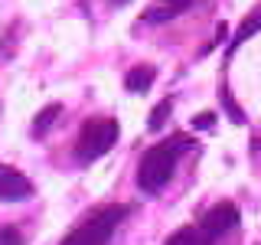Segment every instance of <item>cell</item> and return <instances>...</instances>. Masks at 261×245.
Returning <instances> with one entry per match:
<instances>
[{
	"label": "cell",
	"instance_id": "6da1fadb",
	"mask_svg": "<svg viewBox=\"0 0 261 245\" xmlns=\"http://www.w3.org/2000/svg\"><path fill=\"white\" fill-rule=\"evenodd\" d=\"M183 147H190V141H186L183 134H176L173 141L153 144L150 151L144 154L141 167H137V183H141V190L157 193L170 183V177H173V170H176V154L183 151Z\"/></svg>",
	"mask_w": 261,
	"mask_h": 245
},
{
	"label": "cell",
	"instance_id": "7a4b0ae2",
	"mask_svg": "<svg viewBox=\"0 0 261 245\" xmlns=\"http://www.w3.org/2000/svg\"><path fill=\"white\" fill-rule=\"evenodd\" d=\"M118 141V121L114 118H95V121H85L79 131V141H75V160L79 163H92L98 157L114 147Z\"/></svg>",
	"mask_w": 261,
	"mask_h": 245
},
{
	"label": "cell",
	"instance_id": "3957f363",
	"mask_svg": "<svg viewBox=\"0 0 261 245\" xmlns=\"http://www.w3.org/2000/svg\"><path fill=\"white\" fill-rule=\"evenodd\" d=\"M124 216H127V206H108V209L95 212L85 226H79L75 232L65 235L62 245H105V242L111 239L114 226H118Z\"/></svg>",
	"mask_w": 261,
	"mask_h": 245
},
{
	"label": "cell",
	"instance_id": "277c9868",
	"mask_svg": "<svg viewBox=\"0 0 261 245\" xmlns=\"http://www.w3.org/2000/svg\"><path fill=\"white\" fill-rule=\"evenodd\" d=\"M30 193H33L30 180L20 170L0 163V203H23V200H30Z\"/></svg>",
	"mask_w": 261,
	"mask_h": 245
},
{
	"label": "cell",
	"instance_id": "5b68a950",
	"mask_svg": "<svg viewBox=\"0 0 261 245\" xmlns=\"http://www.w3.org/2000/svg\"><path fill=\"white\" fill-rule=\"evenodd\" d=\"M202 229H206V235H222V232H228V229H235L239 226V209L232 206V203H219V206H212L206 216H202V223H199Z\"/></svg>",
	"mask_w": 261,
	"mask_h": 245
},
{
	"label": "cell",
	"instance_id": "8992f818",
	"mask_svg": "<svg viewBox=\"0 0 261 245\" xmlns=\"http://www.w3.org/2000/svg\"><path fill=\"white\" fill-rule=\"evenodd\" d=\"M193 0H153V7L144 13L147 23H160V20H173V16H179L183 10H190Z\"/></svg>",
	"mask_w": 261,
	"mask_h": 245
},
{
	"label": "cell",
	"instance_id": "52a82bcc",
	"mask_svg": "<svg viewBox=\"0 0 261 245\" xmlns=\"http://www.w3.org/2000/svg\"><path fill=\"white\" fill-rule=\"evenodd\" d=\"M153 79H157L153 65H137V69H130V72H127L124 88H127V92H134V95H144V92H150Z\"/></svg>",
	"mask_w": 261,
	"mask_h": 245
},
{
	"label": "cell",
	"instance_id": "ba28073f",
	"mask_svg": "<svg viewBox=\"0 0 261 245\" xmlns=\"http://www.w3.org/2000/svg\"><path fill=\"white\" fill-rule=\"evenodd\" d=\"M209 242H212V235H206L202 226H183L167 239V245H209Z\"/></svg>",
	"mask_w": 261,
	"mask_h": 245
},
{
	"label": "cell",
	"instance_id": "9c48e42d",
	"mask_svg": "<svg viewBox=\"0 0 261 245\" xmlns=\"http://www.w3.org/2000/svg\"><path fill=\"white\" fill-rule=\"evenodd\" d=\"M258 30H261V10L248 13V16H245V20H242L239 33H235V36H232V43H228V53H235V49H239V46L245 43V39H251V36H255V33H258Z\"/></svg>",
	"mask_w": 261,
	"mask_h": 245
},
{
	"label": "cell",
	"instance_id": "30bf717a",
	"mask_svg": "<svg viewBox=\"0 0 261 245\" xmlns=\"http://www.w3.org/2000/svg\"><path fill=\"white\" fill-rule=\"evenodd\" d=\"M59 111H62L59 105H49V108H43V114H39V118L33 121V134H36V137H43L46 131H49V125H53V121L59 118Z\"/></svg>",
	"mask_w": 261,
	"mask_h": 245
},
{
	"label": "cell",
	"instance_id": "8fae6325",
	"mask_svg": "<svg viewBox=\"0 0 261 245\" xmlns=\"http://www.w3.org/2000/svg\"><path fill=\"white\" fill-rule=\"evenodd\" d=\"M170 108H173V102H170V98H167V102H160L157 108H153L150 121H147V125H150V131H160V125H163V121L170 118Z\"/></svg>",
	"mask_w": 261,
	"mask_h": 245
},
{
	"label": "cell",
	"instance_id": "7c38bea8",
	"mask_svg": "<svg viewBox=\"0 0 261 245\" xmlns=\"http://www.w3.org/2000/svg\"><path fill=\"white\" fill-rule=\"evenodd\" d=\"M0 245H23L20 229H13V226H0Z\"/></svg>",
	"mask_w": 261,
	"mask_h": 245
},
{
	"label": "cell",
	"instance_id": "4fadbf2b",
	"mask_svg": "<svg viewBox=\"0 0 261 245\" xmlns=\"http://www.w3.org/2000/svg\"><path fill=\"white\" fill-rule=\"evenodd\" d=\"M222 102H225V108H228V118H232L235 125H242V121H245V114H242V108H239V105L232 102V95H228V92H222Z\"/></svg>",
	"mask_w": 261,
	"mask_h": 245
},
{
	"label": "cell",
	"instance_id": "5bb4252c",
	"mask_svg": "<svg viewBox=\"0 0 261 245\" xmlns=\"http://www.w3.org/2000/svg\"><path fill=\"white\" fill-rule=\"evenodd\" d=\"M212 121H216V111H209V114H199V118L193 121V128H209Z\"/></svg>",
	"mask_w": 261,
	"mask_h": 245
},
{
	"label": "cell",
	"instance_id": "9a60e30c",
	"mask_svg": "<svg viewBox=\"0 0 261 245\" xmlns=\"http://www.w3.org/2000/svg\"><path fill=\"white\" fill-rule=\"evenodd\" d=\"M111 4H127V0H111Z\"/></svg>",
	"mask_w": 261,
	"mask_h": 245
}]
</instances>
